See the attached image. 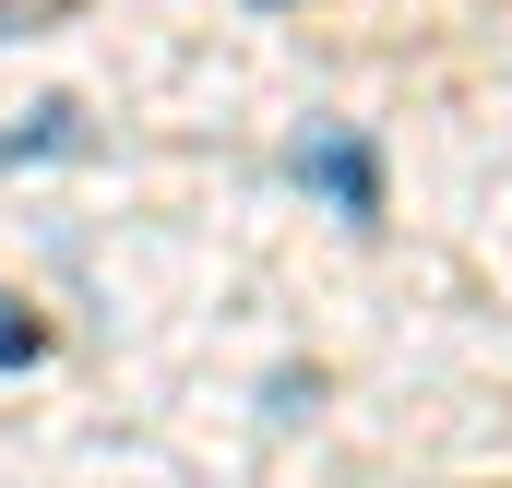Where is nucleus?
Listing matches in <instances>:
<instances>
[{
    "label": "nucleus",
    "mask_w": 512,
    "mask_h": 488,
    "mask_svg": "<svg viewBox=\"0 0 512 488\" xmlns=\"http://www.w3.org/2000/svg\"><path fill=\"white\" fill-rule=\"evenodd\" d=\"M298 167H310V179H322L346 215H370V203H382V179H370V155H358V143H310Z\"/></svg>",
    "instance_id": "nucleus-1"
},
{
    "label": "nucleus",
    "mask_w": 512,
    "mask_h": 488,
    "mask_svg": "<svg viewBox=\"0 0 512 488\" xmlns=\"http://www.w3.org/2000/svg\"><path fill=\"white\" fill-rule=\"evenodd\" d=\"M36 358V322H0V369H24Z\"/></svg>",
    "instance_id": "nucleus-2"
}]
</instances>
